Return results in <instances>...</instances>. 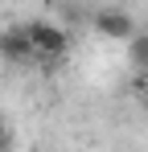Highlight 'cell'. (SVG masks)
Returning <instances> with one entry per match:
<instances>
[{
    "label": "cell",
    "instance_id": "cell-4",
    "mask_svg": "<svg viewBox=\"0 0 148 152\" xmlns=\"http://www.w3.org/2000/svg\"><path fill=\"white\" fill-rule=\"evenodd\" d=\"M127 41H132V62L148 70V33H132Z\"/></svg>",
    "mask_w": 148,
    "mask_h": 152
},
{
    "label": "cell",
    "instance_id": "cell-5",
    "mask_svg": "<svg viewBox=\"0 0 148 152\" xmlns=\"http://www.w3.org/2000/svg\"><path fill=\"white\" fill-rule=\"evenodd\" d=\"M136 95H140V103L148 107V74H140V78H136Z\"/></svg>",
    "mask_w": 148,
    "mask_h": 152
},
{
    "label": "cell",
    "instance_id": "cell-1",
    "mask_svg": "<svg viewBox=\"0 0 148 152\" xmlns=\"http://www.w3.org/2000/svg\"><path fill=\"white\" fill-rule=\"evenodd\" d=\"M25 37H29L37 62H58L62 53L70 50V33L62 25H53V21H29L25 25Z\"/></svg>",
    "mask_w": 148,
    "mask_h": 152
},
{
    "label": "cell",
    "instance_id": "cell-6",
    "mask_svg": "<svg viewBox=\"0 0 148 152\" xmlns=\"http://www.w3.org/2000/svg\"><path fill=\"white\" fill-rule=\"evenodd\" d=\"M0 136H4V119H0Z\"/></svg>",
    "mask_w": 148,
    "mask_h": 152
},
{
    "label": "cell",
    "instance_id": "cell-3",
    "mask_svg": "<svg viewBox=\"0 0 148 152\" xmlns=\"http://www.w3.org/2000/svg\"><path fill=\"white\" fill-rule=\"evenodd\" d=\"M0 58L12 62V66H29V62H37V58H33V45H29V37H25V25H12V29L0 33Z\"/></svg>",
    "mask_w": 148,
    "mask_h": 152
},
{
    "label": "cell",
    "instance_id": "cell-2",
    "mask_svg": "<svg viewBox=\"0 0 148 152\" xmlns=\"http://www.w3.org/2000/svg\"><path fill=\"white\" fill-rule=\"evenodd\" d=\"M95 33L99 37H111V41H127L136 33V21L123 8H103V12H95Z\"/></svg>",
    "mask_w": 148,
    "mask_h": 152
}]
</instances>
